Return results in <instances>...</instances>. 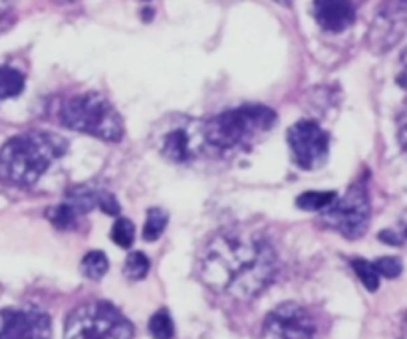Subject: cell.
<instances>
[{"mask_svg":"<svg viewBox=\"0 0 407 339\" xmlns=\"http://www.w3.org/2000/svg\"><path fill=\"white\" fill-rule=\"evenodd\" d=\"M199 272L213 291L238 302H248L274 278L276 254L271 244L260 236L224 231L205 244Z\"/></svg>","mask_w":407,"mask_h":339,"instance_id":"cell-1","label":"cell"},{"mask_svg":"<svg viewBox=\"0 0 407 339\" xmlns=\"http://www.w3.org/2000/svg\"><path fill=\"white\" fill-rule=\"evenodd\" d=\"M64 151L66 139L60 135L48 131L16 135L0 149V175L13 185H34Z\"/></svg>","mask_w":407,"mask_h":339,"instance_id":"cell-2","label":"cell"},{"mask_svg":"<svg viewBox=\"0 0 407 339\" xmlns=\"http://www.w3.org/2000/svg\"><path fill=\"white\" fill-rule=\"evenodd\" d=\"M276 123V113L264 106H241L222 111L203 123L207 145L219 151L243 149L269 134Z\"/></svg>","mask_w":407,"mask_h":339,"instance_id":"cell-3","label":"cell"},{"mask_svg":"<svg viewBox=\"0 0 407 339\" xmlns=\"http://www.w3.org/2000/svg\"><path fill=\"white\" fill-rule=\"evenodd\" d=\"M64 127L92 135L103 141H120L124 137V122L110 99L98 92L70 97L60 108Z\"/></svg>","mask_w":407,"mask_h":339,"instance_id":"cell-4","label":"cell"},{"mask_svg":"<svg viewBox=\"0 0 407 339\" xmlns=\"http://www.w3.org/2000/svg\"><path fill=\"white\" fill-rule=\"evenodd\" d=\"M64 339H134V326L108 302H87L66 319Z\"/></svg>","mask_w":407,"mask_h":339,"instance_id":"cell-5","label":"cell"},{"mask_svg":"<svg viewBox=\"0 0 407 339\" xmlns=\"http://www.w3.org/2000/svg\"><path fill=\"white\" fill-rule=\"evenodd\" d=\"M205 145L203 123L185 115H169L155 127V147L171 163L193 161Z\"/></svg>","mask_w":407,"mask_h":339,"instance_id":"cell-6","label":"cell"},{"mask_svg":"<svg viewBox=\"0 0 407 339\" xmlns=\"http://www.w3.org/2000/svg\"><path fill=\"white\" fill-rule=\"evenodd\" d=\"M370 196H368L364 182L352 185L344 196L336 199L332 205L322 212V222L350 240H356L366 234L370 226Z\"/></svg>","mask_w":407,"mask_h":339,"instance_id":"cell-7","label":"cell"},{"mask_svg":"<svg viewBox=\"0 0 407 339\" xmlns=\"http://www.w3.org/2000/svg\"><path fill=\"white\" fill-rule=\"evenodd\" d=\"M318 327L304 305L286 302L274 308L262 324V339H316Z\"/></svg>","mask_w":407,"mask_h":339,"instance_id":"cell-8","label":"cell"},{"mask_svg":"<svg viewBox=\"0 0 407 339\" xmlns=\"http://www.w3.org/2000/svg\"><path fill=\"white\" fill-rule=\"evenodd\" d=\"M288 145L302 169H318L330 153V137L312 120H302L288 129Z\"/></svg>","mask_w":407,"mask_h":339,"instance_id":"cell-9","label":"cell"},{"mask_svg":"<svg viewBox=\"0 0 407 339\" xmlns=\"http://www.w3.org/2000/svg\"><path fill=\"white\" fill-rule=\"evenodd\" d=\"M407 34V0H383L370 26L368 44L382 54L392 50Z\"/></svg>","mask_w":407,"mask_h":339,"instance_id":"cell-10","label":"cell"},{"mask_svg":"<svg viewBox=\"0 0 407 339\" xmlns=\"http://www.w3.org/2000/svg\"><path fill=\"white\" fill-rule=\"evenodd\" d=\"M0 339H52L50 317L40 310H6L0 314Z\"/></svg>","mask_w":407,"mask_h":339,"instance_id":"cell-11","label":"cell"},{"mask_svg":"<svg viewBox=\"0 0 407 339\" xmlns=\"http://www.w3.org/2000/svg\"><path fill=\"white\" fill-rule=\"evenodd\" d=\"M312 10L318 26L328 32H344L356 20L352 0H314Z\"/></svg>","mask_w":407,"mask_h":339,"instance_id":"cell-12","label":"cell"},{"mask_svg":"<svg viewBox=\"0 0 407 339\" xmlns=\"http://www.w3.org/2000/svg\"><path fill=\"white\" fill-rule=\"evenodd\" d=\"M22 89H24V75L14 68L0 66V99L16 97Z\"/></svg>","mask_w":407,"mask_h":339,"instance_id":"cell-13","label":"cell"},{"mask_svg":"<svg viewBox=\"0 0 407 339\" xmlns=\"http://www.w3.org/2000/svg\"><path fill=\"white\" fill-rule=\"evenodd\" d=\"M336 199H338V194L334 193V191H306V193H302L298 196L297 205L302 210H310V212L322 210L324 212Z\"/></svg>","mask_w":407,"mask_h":339,"instance_id":"cell-14","label":"cell"},{"mask_svg":"<svg viewBox=\"0 0 407 339\" xmlns=\"http://www.w3.org/2000/svg\"><path fill=\"white\" fill-rule=\"evenodd\" d=\"M108 268H110L108 256L99 252V250H92L82 258V274L90 280L103 278Z\"/></svg>","mask_w":407,"mask_h":339,"instance_id":"cell-15","label":"cell"},{"mask_svg":"<svg viewBox=\"0 0 407 339\" xmlns=\"http://www.w3.org/2000/svg\"><path fill=\"white\" fill-rule=\"evenodd\" d=\"M167 212L159 208V206H155V208H149L148 210V218H145V226H143V238L148 240V243H153V240H157L163 231H165V226H167Z\"/></svg>","mask_w":407,"mask_h":339,"instance_id":"cell-16","label":"cell"},{"mask_svg":"<svg viewBox=\"0 0 407 339\" xmlns=\"http://www.w3.org/2000/svg\"><path fill=\"white\" fill-rule=\"evenodd\" d=\"M149 333L153 339H173L175 336V326H173L171 315L167 314V310H159L151 315L149 319Z\"/></svg>","mask_w":407,"mask_h":339,"instance_id":"cell-17","label":"cell"},{"mask_svg":"<svg viewBox=\"0 0 407 339\" xmlns=\"http://www.w3.org/2000/svg\"><path fill=\"white\" fill-rule=\"evenodd\" d=\"M149 272V258L143 252H131V254L125 258L124 264V274L125 278L137 282V280H143Z\"/></svg>","mask_w":407,"mask_h":339,"instance_id":"cell-18","label":"cell"},{"mask_svg":"<svg viewBox=\"0 0 407 339\" xmlns=\"http://www.w3.org/2000/svg\"><path fill=\"white\" fill-rule=\"evenodd\" d=\"M352 268H354V272L358 274L359 282H362L368 290L376 291L380 288V274H378V270L373 266V262L356 258V260H352Z\"/></svg>","mask_w":407,"mask_h":339,"instance_id":"cell-19","label":"cell"},{"mask_svg":"<svg viewBox=\"0 0 407 339\" xmlns=\"http://www.w3.org/2000/svg\"><path fill=\"white\" fill-rule=\"evenodd\" d=\"M111 240L122 246V248H129L134 240H136V226L129 218H117L111 226Z\"/></svg>","mask_w":407,"mask_h":339,"instance_id":"cell-20","label":"cell"},{"mask_svg":"<svg viewBox=\"0 0 407 339\" xmlns=\"http://www.w3.org/2000/svg\"><path fill=\"white\" fill-rule=\"evenodd\" d=\"M382 243L390 246H407V212L401 215V218L395 222L392 229H385L378 234Z\"/></svg>","mask_w":407,"mask_h":339,"instance_id":"cell-21","label":"cell"},{"mask_svg":"<svg viewBox=\"0 0 407 339\" xmlns=\"http://www.w3.org/2000/svg\"><path fill=\"white\" fill-rule=\"evenodd\" d=\"M48 218L52 220L54 226H58V229H64V231H66V229H74L76 226L78 212L66 203V205H56L54 208H50Z\"/></svg>","mask_w":407,"mask_h":339,"instance_id":"cell-22","label":"cell"},{"mask_svg":"<svg viewBox=\"0 0 407 339\" xmlns=\"http://www.w3.org/2000/svg\"><path fill=\"white\" fill-rule=\"evenodd\" d=\"M373 266L378 270V274H380V278H397L399 274H401V260L399 258H395V256H385V258H380V260H376L373 262Z\"/></svg>","mask_w":407,"mask_h":339,"instance_id":"cell-23","label":"cell"},{"mask_svg":"<svg viewBox=\"0 0 407 339\" xmlns=\"http://www.w3.org/2000/svg\"><path fill=\"white\" fill-rule=\"evenodd\" d=\"M397 141L407 155V109L397 117Z\"/></svg>","mask_w":407,"mask_h":339,"instance_id":"cell-24","label":"cell"},{"mask_svg":"<svg viewBox=\"0 0 407 339\" xmlns=\"http://www.w3.org/2000/svg\"><path fill=\"white\" fill-rule=\"evenodd\" d=\"M395 80H397V85L407 92V50L401 54V58H399V72H397Z\"/></svg>","mask_w":407,"mask_h":339,"instance_id":"cell-25","label":"cell"},{"mask_svg":"<svg viewBox=\"0 0 407 339\" xmlns=\"http://www.w3.org/2000/svg\"><path fill=\"white\" fill-rule=\"evenodd\" d=\"M399 339H407V315H406V322H404V327H401V338Z\"/></svg>","mask_w":407,"mask_h":339,"instance_id":"cell-26","label":"cell"},{"mask_svg":"<svg viewBox=\"0 0 407 339\" xmlns=\"http://www.w3.org/2000/svg\"><path fill=\"white\" fill-rule=\"evenodd\" d=\"M278 4H290V0H276Z\"/></svg>","mask_w":407,"mask_h":339,"instance_id":"cell-27","label":"cell"},{"mask_svg":"<svg viewBox=\"0 0 407 339\" xmlns=\"http://www.w3.org/2000/svg\"><path fill=\"white\" fill-rule=\"evenodd\" d=\"M58 2H70V0H58Z\"/></svg>","mask_w":407,"mask_h":339,"instance_id":"cell-28","label":"cell"}]
</instances>
